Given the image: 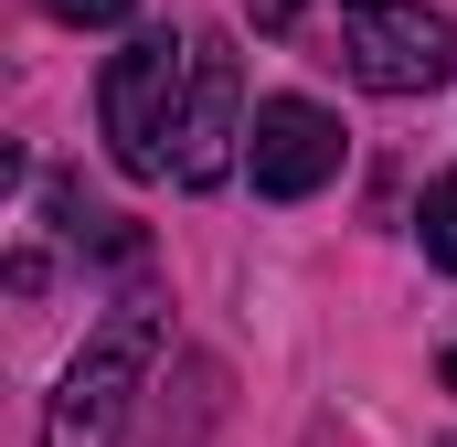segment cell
<instances>
[{
  "label": "cell",
  "instance_id": "6da1fadb",
  "mask_svg": "<svg viewBox=\"0 0 457 447\" xmlns=\"http://www.w3.org/2000/svg\"><path fill=\"white\" fill-rule=\"evenodd\" d=\"M181 97H192V32H138L128 54H107L96 117H107V160L128 181H160V171H170Z\"/></svg>",
  "mask_w": 457,
  "mask_h": 447
},
{
  "label": "cell",
  "instance_id": "7a4b0ae2",
  "mask_svg": "<svg viewBox=\"0 0 457 447\" xmlns=\"http://www.w3.org/2000/svg\"><path fill=\"white\" fill-rule=\"evenodd\" d=\"M149 351H160V320H149V309L107 320V331L64 362V384H54V405H43V447H117V437H128V405H138Z\"/></svg>",
  "mask_w": 457,
  "mask_h": 447
},
{
  "label": "cell",
  "instance_id": "3957f363",
  "mask_svg": "<svg viewBox=\"0 0 457 447\" xmlns=\"http://www.w3.org/2000/svg\"><path fill=\"white\" fill-rule=\"evenodd\" d=\"M341 64L372 97H436L457 75V21L426 0H341Z\"/></svg>",
  "mask_w": 457,
  "mask_h": 447
},
{
  "label": "cell",
  "instance_id": "277c9868",
  "mask_svg": "<svg viewBox=\"0 0 457 447\" xmlns=\"http://www.w3.org/2000/svg\"><path fill=\"white\" fill-rule=\"evenodd\" d=\"M234 160H245V75H234L224 32H192V97H181V128H170V181L224 192Z\"/></svg>",
  "mask_w": 457,
  "mask_h": 447
},
{
  "label": "cell",
  "instance_id": "5b68a950",
  "mask_svg": "<svg viewBox=\"0 0 457 447\" xmlns=\"http://www.w3.org/2000/svg\"><path fill=\"white\" fill-rule=\"evenodd\" d=\"M245 171L266 203H309L320 181H341V117L320 97H266L245 128Z\"/></svg>",
  "mask_w": 457,
  "mask_h": 447
},
{
  "label": "cell",
  "instance_id": "8992f818",
  "mask_svg": "<svg viewBox=\"0 0 457 447\" xmlns=\"http://www.w3.org/2000/svg\"><path fill=\"white\" fill-rule=\"evenodd\" d=\"M415 234H426V266H447V277H457V171H447V181H426Z\"/></svg>",
  "mask_w": 457,
  "mask_h": 447
},
{
  "label": "cell",
  "instance_id": "52a82bcc",
  "mask_svg": "<svg viewBox=\"0 0 457 447\" xmlns=\"http://www.w3.org/2000/svg\"><path fill=\"white\" fill-rule=\"evenodd\" d=\"M128 11H138V0H54V21H86V32H96V21H128Z\"/></svg>",
  "mask_w": 457,
  "mask_h": 447
},
{
  "label": "cell",
  "instance_id": "ba28073f",
  "mask_svg": "<svg viewBox=\"0 0 457 447\" xmlns=\"http://www.w3.org/2000/svg\"><path fill=\"white\" fill-rule=\"evenodd\" d=\"M298 11H309V0H245V21H255V32H298Z\"/></svg>",
  "mask_w": 457,
  "mask_h": 447
},
{
  "label": "cell",
  "instance_id": "9c48e42d",
  "mask_svg": "<svg viewBox=\"0 0 457 447\" xmlns=\"http://www.w3.org/2000/svg\"><path fill=\"white\" fill-rule=\"evenodd\" d=\"M447 394H457V341H447Z\"/></svg>",
  "mask_w": 457,
  "mask_h": 447
}]
</instances>
